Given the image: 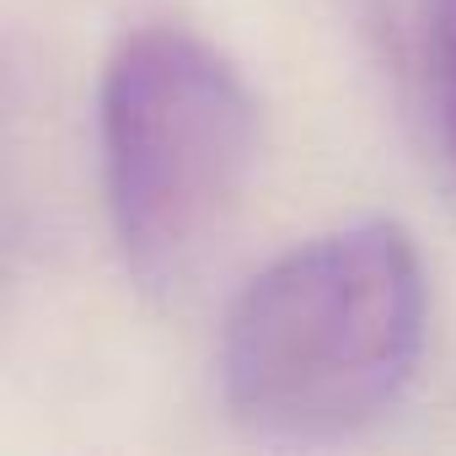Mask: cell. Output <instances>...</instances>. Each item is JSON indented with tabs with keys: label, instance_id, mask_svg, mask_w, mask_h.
I'll return each mask as SVG.
<instances>
[{
	"label": "cell",
	"instance_id": "cell-1",
	"mask_svg": "<svg viewBox=\"0 0 456 456\" xmlns=\"http://www.w3.org/2000/svg\"><path fill=\"white\" fill-rule=\"evenodd\" d=\"M424 264L392 220L306 237L258 269L220 328V392L264 440H344L403 403L424 354Z\"/></svg>",
	"mask_w": 456,
	"mask_h": 456
},
{
	"label": "cell",
	"instance_id": "cell-2",
	"mask_svg": "<svg viewBox=\"0 0 456 456\" xmlns=\"http://www.w3.org/2000/svg\"><path fill=\"white\" fill-rule=\"evenodd\" d=\"M97 151L118 258L140 290L167 296L204 269L237 215L258 108L215 44L188 28H140L102 65Z\"/></svg>",
	"mask_w": 456,
	"mask_h": 456
},
{
	"label": "cell",
	"instance_id": "cell-3",
	"mask_svg": "<svg viewBox=\"0 0 456 456\" xmlns=\"http://www.w3.org/2000/svg\"><path fill=\"white\" fill-rule=\"evenodd\" d=\"M429 70H435V108H440L445 151L456 161V0H429Z\"/></svg>",
	"mask_w": 456,
	"mask_h": 456
}]
</instances>
